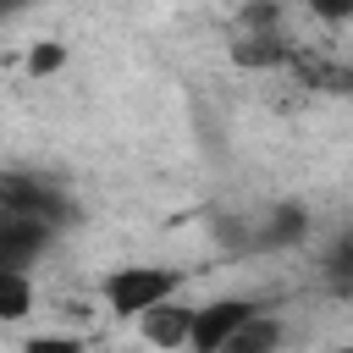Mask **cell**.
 <instances>
[{"mask_svg":"<svg viewBox=\"0 0 353 353\" xmlns=\"http://www.w3.org/2000/svg\"><path fill=\"white\" fill-rule=\"evenodd\" d=\"M171 292H176V270H165V265H127V270H116V276L105 281V303H110L121 320L154 309V303L171 298Z\"/></svg>","mask_w":353,"mask_h":353,"instance_id":"6da1fadb","label":"cell"},{"mask_svg":"<svg viewBox=\"0 0 353 353\" xmlns=\"http://www.w3.org/2000/svg\"><path fill=\"white\" fill-rule=\"evenodd\" d=\"M0 215L11 221H39V226H55L66 221V199L44 182V176H22V171H6L0 176Z\"/></svg>","mask_w":353,"mask_h":353,"instance_id":"7a4b0ae2","label":"cell"},{"mask_svg":"<svg viewBox=\"0 0 353 353\" xmlns=\"http://www.w3.org/2000/svg\"><path fill=\"white\" fill-rule=\"evenodd\" d=\"M254 314V303L248 298H221V303H204V309H193V325H188V347L193 353H221V342L243 325Z\"/></svg>","mask_w":353,"mask_h":353,"instance_id":"3957f363","label":"cell"},{"mask_svg":"<svg viewBox=\"0 0 353 353\" xmlns=\"http://www.w3.org/2000/svg\"><path fill=\"white\" fill-rule=\"evenodd\" d=\"M138 320H143V342H149V347H165V353L188 347V325H193V309H188V303L160 298V303H154V309H143Z\"/></svg>","mask_w":353,"mask_h":353,"instance_id":"277c9868","label":"cell"},{"mask_svg":"<svg viewBox=\"0 0 353 353\" xmlns=\"http://www.w3.org/2000/svg\"><path fill=\"white\" fill-rule=\"evenodd\" d=\"M44 243H50V226L0 215V270H22V265H33V259L44 254Z\"/></svg>","mask_w":353,"mask_h":353,"instance_id":"5b68a950","label":"cell"},{"mask_svg":"<svg viewBox=\"0 0 353 353\" xmlns=\"http://www.w3.org/2000/svg\"><path fill=\"white\" fill-rule=\"evenodd\" d=\"M287 55H292V44H287L281 33H270V28H254V33H243V39L232 44V61L248 66V72H259V66H281Z\"/></svg>","mask_w":353,"mask_h":353,"instance_id":"8992f818","label":"cell"},{"mask_svg":"<svg viewBox=\"0 0 353 353\" xmlns=\"http://www.w3.org/2000/svg\"><path fill=\"white\" fill-rule=\"evenodd\" d=\"M276 342H281V325L265 320V314H248V320L221 342V353H276Z\"/></svg>","mask_w":353,"mask_h":353,"instance_id":"52a82bcc","label":"cell"},{"mask_svg":"<svg viewBox=\"0 0 353 353\" xmlns=\"http://www.w3.org/2000/svg\"><path fill=\"white\" fill-rule=\"evenodd\" d=\"M33 309V287L22 270H0V320H22Z\"/></svg>","mask_w":353,"mask_h":353,"instance_id":"ba28073f","label":"cell"},{"mask_svg":"<svg viewBox=\"0 0 353 353\" xmlns=\"http://www.w3.org/2000/svg\"><path fill=\"white\" fill-rule=\"evenodd\" d=\"M61 61H66V50H61V44H33V55H28V72H33V77H44V72H55Z\"/></svg>","mask_w":353,"mask_h":353,"instance_id":"9c48e42d","label":"cell"},{"mask_svg":"<svg viewBox=\"0 0 353 353\" xmlns=\"http://www.w3.org/2000/svg\"><path fill=\"white\" fill-rule=\"evenodd\" d=\"M22 353H83V342L77 336H33Z\"/></svg>","mask_w":353,"mask_h":353,"instance_id":"30bf717a","label":"cell"},{"mask_svg":"<svg viewBox=\"0 0 353 353\" xmlns=\"http://www.w3.org/2000/svg\"><path fill=\"white\" fill-rule=\"evenodd\" d=\"M309 11H314V17H325V22H342V17L353 11V0H309Z\"/></svg>","mask_w":353,"mask_h":353,"instance_id":"8fae6325","label":"cell"},{"mask_svg":"<svg viewBox=\"0 0 353 353\" xmlns=\"http://www.w3.org/2000/svg\"><path fill=\"white\" fill-rule=\"evenodd\" d=\"M17 6H28V0H0V17H11Z\"/></svg>","mask_w":353,"mask_h":353,"instance_id":"7c38bea8","label":"cell"}]
</instances>
